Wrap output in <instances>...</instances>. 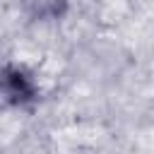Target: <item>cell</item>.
I'll list each match as a JSON object with an SVG mask.
<instances>
[{
  "label": "cell",
  "instance_id": "1",
  "mask_svg": "<svg viewBox=\"0 0 154 154\" xmlns=\"http://www.w3.org/2000/svg\"><path fill=\"white\" fill-rule=\"evenodd\" d=\"M0 99L10 108L31 111L41 99V89L34 72L22 63H2L0 65Z\"/></svg>",
  "mask_w": 154,
  "mask_h": 154
}]
</instances>
